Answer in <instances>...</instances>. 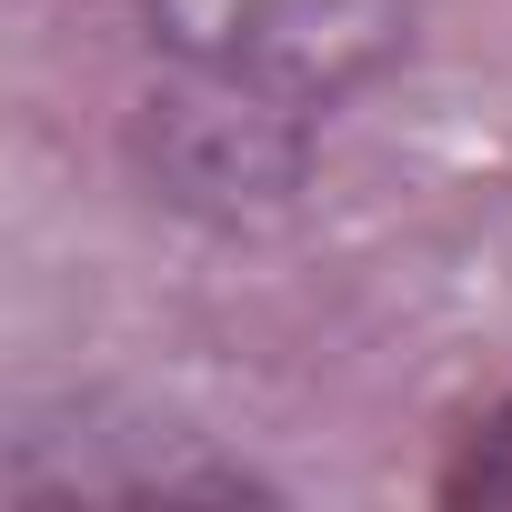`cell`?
Returning a JSON list of instances; mask_svg holds the SVG:
<instances>
[{
    "mask_svg": "<svg viewBox=\"0 0 512 512\" xmlns=\"http://www.w3.org/2000/svg\"><path fill=\"white\" fill-rule=\"evenodd\" d=\"M131 21L181 81L322 121L332 101L402 71L422 0H131Z\"/></svg>",
    "mask_w": 512,
    "mask_h": 512,
    "instance_id": "cell-1",
    "label": "cell"
},
{
    "mask_svg": "<svg viewBox=\"0 0 512 512\" xmlns=\"http://www.w3.org/2000/svg\"><path fill=\"white\" fill-rule=\"evenodd\" d=\"M442 502H502V512H512V392H502V402H482V412L452 432Z\"/></svg>",
    "mask_w": 512,
    "mask_h": 512,
    "instance_id": "cell-3",
    "label": "cell"
},
{
    "mask_svg": "<svg viewBox=\"0 0 512 512\" xmlns=\"http://www.w3.org/2000/svg\"><path fill=\"white\" fill-rule=\"evenodd\" d=\"M141 141H151V171H161L171 201L251 211V201H282L302 181L312 121L302 111H272V101H241V91H211V81H181L171 111L151 101Z\"/></svg>",
    "mask_w": 512,
    "mask_h": 512,
    "instance_id": "cell-2",
    "label": "cell"
}]
</instances>
